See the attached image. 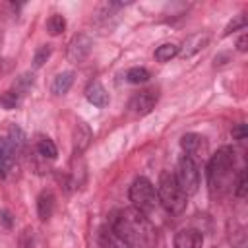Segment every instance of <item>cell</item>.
I'll return each mask as SVG.
<instances>
[{
  "instance_id": "obj_23",
  "label": "cell",
  "mask_w": 248,
  "mask_h": 248,
  "mask_svg": "<svg viewBox=\"0 0 248 248\" xmlns=\"http://www.w3.org/2000/svg\"><path fill=\"white\" fill-rule=\"evenodd\" d=\"M48 56H50V46H48V45L39 46L37 52H35V56H33V66H35V68H41V66L46 62Z\"/></svg>"
},
{
  "instance_id": "obj_26",
  "label": "cell",
  "mask_w": 248,
  "mask_h": 248,
  "mask_svg": "<svg viewBox=\"0 0 248 248\" xmlns=\"http://www.w3.org/2000/svg\"><path fill=\"white\" fill-rule=\"evenodd\" d=\"M232 138L244 140V138H246V126H244V124H236V126L232 128Z\"/></svg>"
},
{
  "instance_id": "obj_22",
  "label": "cell",
  "mask_w": 248,
  "mask_h": 248,
  "mask_svg": "<svg viewBox=\"0 0 248 248\" xmlns=\"http://www.w3.org/2000/svg\"><path fill=\"white\" fill-rule=\"evenodd\" d=\"M246 23H248V19H246V16H236L227 27H225V31H223V37H227V35H231L232 31H238V29H242V27H246Z\"/></svg>"
},
{
  "instance_id": "obj_25",
  "label": "cell",
  "mask_w": 248,
  "mask_h": 248,
  "mask_svg": "<svg viewBox=\"0 0 248 248\" xmlns=\"http://www.w3.org/2000/svg\"><path fill=\"white\" fill-rule=\"evenodd\" d=\"M246 170H240V174H238V182H236V196L238 198H244L246 196Z\"/></svg>"
},
{
  "instance_id": "obj_21",
  "label": "cell",
  "mask_w": 248,
  "mask_h": 248,
  "mask_svg": "<svg viewBox=\"0 0 248 248\" xmlns=\"http://www.w3.org/2000/svg\"><path fill=\"white\" fill-rule=\"evenodd\" d=\"M19 103H21V95H19L17 91H4V93H0V105H2L6 110L16 108Z\"/></svg>"
},
{
  "instance_id": "obj_4",
  "label": "cell",
  "mask_w": 248,
  "mask_h": 248,
  "mask_svg": "<svg viewBox=\"0 0 248 248\" xmlns=\"http://www.w3.org/2000/svg\"><path fill=\"white\" fill-rule=\"evenodd\" d=\"M128 196H130V202H132L134 209H138V211H141V213H145V215L151 213V211L157 207V203H159V200H157V190H155V186L151 184V180L145 178V176H140V178H136V180L132 182Z\"/></svg>"
},
{
  "instance_id": "obj_6",
  "label": "cell",
  "mask_w": 248,
  "mask_h": 248,
  "mask_svg": "<svg viewBox=\"0 0 248 248\" xmlns=\"http://www.w3.org/2000/svg\"><path fill=\"white\" fill-rule=\"evenodd\" d=\"M157 101H159V91L155 87H147V89H141V91L134 93V97L130 101V108H132V112L143 116V114L153 110Z\"/></svg>"
},
{
  "instance_id": "obj_24",
  "label": "cell",
  "mask_w": 248,
  "mask_h": 248,
  "mask_svg": "<svg viewBox=\"0 0 248 248\" xmlns=\"http://www.w3.org/2000/svg\"><path fill=\"white\" fill-rule=\"evenodd\" d=\"M31 85H33V74H31V76H29V74H23V76L17 79V83H16V91H17L19 95H23V91H27Z\"/></svg>"
},
{
  "instance_id": "obj_9",
  "label": "cell",
  "mask_w": 248,
  "mask_h": 248,
  "mask_svg": "<svg viewBox=\"0 0 248 248\" xmlns=\"http://www.w3.org/2000/svg\"><path fill=\"white\" fill-rule=\"evenodd\" d=\"M203 236L198 229H180L174 234V248H202Z\"/></svg>"
},
{
  "instance_id": "obj_3",
  "label": "cell",
  "mask_w": 248,
  "mask_h": 248,
  "mask_svg": "<svg viewBox=\"0 0 248 248\" xmlns=\"http://www.w3.org/2000/svg\"><path fill=\"white\" fill-rule=\"evenodd\" d=\"M157 200L172 215H178L186 209V194L178 186L174 172H170V170L161 172L159 184H157Z\"/></svg>"
},
{
  "instance_id": "obj_8",
  "label": "cell",
  "mask_w": 248,
  "mask_h": 248,
  "mask_svg": "<svg viewBox=\"0 0 248 248\" xmlns=\"http://www.w3.org/2000/svg\"><path fill=\"white\" fill-rule=\"evenodd\" d=\"M91 46H93V41H91L87 35H83V33L76 35V37L70 41V45H68V60L74 62V64L83 62V60L89 56Z\"/></svg>"
},
{
  "instance_id": "obj_11",
  "label": "cell",
  "mask_w": 248,
  "mask_h": 248,
  "mask_svg": "<svg viewBox=\"0 0 248 248\" xmlns=\"http://www.w3.org/2000/svg\"><path fill=\"white\" fill-rule=\"evenodd\" d=\"M85 97L95 107H107L108 105V93H107V89L103 87L101 81H91L85 89Z\"/></svg>"
},
{
  "instance_id": "obj_2",
  "label": "cell",
  "mask_w": 248,
  "mask_h": 248,
  "mask_svg": "<svg viewBox=\"0 0 248 248\" xmlns=\"http://www.w3.org/2000/svg\"><path fill=\"white\" fill-rule=\"evenodd\" d=\"M232 170H234V149L231 145H223L209 159L207 176L211 190L227 192L229 186L232 184Z\"/></svg>"
},
{
  "instance_id": "obj_16",
  "label": "cell",
  "mask_w": 248,
  "mask_h": 248,
  "mask_svg": "<svg viewBox=\"0 0 248 248\" xmlns=\"http://www.w3.org/2000/svg\"><path fill=\"white\" fill-rule=\"evenodd\" d=\"M35 147H37V153L41 157H45V159H54L58 155V149H56L54 141L48 140L46 136H39L37 141H35Z\"/></svg>"
},
{
  "instance_id": "obj_20",
  "label": "cell",
  "mask_w": 248,
  "mask_h": 248,
  "mask_svg": "<svg viewBox=\"0 0 248 248\" xmlns=\"http://www.w3.org/2000/svg\"><path fill=\"white\" fill-rule=\"evenodd\" d=\"M126 79H128L130 83H134V85H140V83H145V81L149 79V72H147L145 68L136 66V68H130V70L126 72Z\"/></svg>"
},
{
  "instance_id": "obj_14",
  "label": "cell",
  "mask_w": 248,
  "mask_h": 248,
  "mask_svg": "<svg viewBox=\"0 0 248 248\" xmlns=\"http://www.w3.org/2000/svg\"><path fill=\"white\" fill-rule=\"evenodd\" d=\"M91 141V130L85 122H78L74 128V145L76 151H83Z\"/></svg>"
},
{
  "instance_id": "obj_19",
  "label": "cell",
  "mask_w": 248,
  "mask_h": 248,
  "mask_svg": "<svg viewBox=\"0 0 248 248\" xmlns=\"http://www.w3.org/2000/svg\"><path fill=\"white\" fill-rule=\"evenodd\" d=\"M178 54V46L174 45V43H165V45H161V46H157V50H155V60L157 62H169L172 56H176Z\"/></svg>"
},
{
  "instance_id": "obj_7",
  "label": "cell",
  "mask_w": 248,
  "mask_h": 248,
  "mask_svg": "<svg viewBox=\"0 0 248 248\" xmlns=\"http://www.w3.org/2000/svg\"><path fill=\"white\" fill-rule=\"evenodd\" d=\"M180 145L184 149V155L192 161H202L207 155V140L200 134H184Z\"/></svg>"
},
{
  "instance_id": "obj_10",
  "label": "cell",
  "mask_w": 248,
  "mask_h": 248,
  "mask_svg": "<svg viewBox=\"0 0 248 248\" xmlns=\"http://www.w3.org/2000/svg\"><path fill=\"white\" fill-rule=\"evenodd\" d=\"M16 153L17 151L8 141V138H0V178L8 176V172L12 170L14 161H16Z\"/></svg>"
},
{
  "instance_id": "obj_27",
  "label": "cell",
  "mask_w": 248,
  "mask_h": 248,
  "mask_svg": "<svg viewBox=\"0 0 248 248\" xmlns=\"http://www.w3.org/2000/svg\"><path fill=\"white\" fill-rule=\"evenodd\" d=\"M236 48H238L240 52H246V50H248V35H246V33L236 41Z\"/></svg>"
},
{
  "instance_id": "obj_28",
  "label": "cell",
  "mask_w": 248,
  "mask_h": 248,
  "mask_svg": "<svg viewBox=\"0 0 248 248\" xmlns=\"http://www.w3.org/2000/svg\"><path fill=\"white\" fill-rule=\"evenodd\" d=\"M0 41H2V31H0Z\"/></svg>"
},
{
  "instance_id": "obj_18",
  "label": "cell",
  "mask_w": 248,
  "mask_h": 248,
  "mask_svg": "<svg viewBox=\"0 0 248 248\" xmlns=\"http://www.w3.org/2000/svg\"><path fill=\"white\" fill-rule=\"evenodd\" d=\"M64 29H66V19H64V16L52 14V16L46 19V31H48V35L56 37V35H60Z\"/></svg>"
},
{
  "instance_id": "obj_17",
  "label": "cell",
  "mask_w": 248,
  "mask_h": 248,
  "mask_svg": "<svg viewBox=\"0 0 248 248\" xmlns=\"http://www.w3.org/2000/svg\"><path fill=\"white\" fill-rule=\"evenodd\" d=\"M101 244H103V248H130L120 236H116V232L112 229L101 232Z\"/></svg>"
},
{
  "instance_id": "obj_15",
  "label": "cell",
  "mask_w": 248,
  "mask_h": 248,
  "mask_svg": "<svg viewBox=\"0 0 248 248\" xmlns=\"http://www.w3.org/2000/svg\"><path fill=\"white\" fill-rule=\"evenodd\" d=\"M72 83H74V72H62V74H58L52 79L50 89H52L54 95H64V93H68V89L72 87Z\"/></svg>"
},
{
  "instance_id": "obj_13",
  "label": "cell",
  "mask_w": 248,
  "mask_h": 248,
  "mask_svg": "<svg viewBox=\"0 0 248 248\" xmlns=\"http://www.w3.org/2000/svg\"><path fill=\"white\" fill-rule=\"evenodd\" d=\"M52 211H54V194L50 190H45L37 198V213H39L41 221H46V219H50Z\"/></svg>"
},
{
  "instance_id": "obj_1",
  "label": "cell",
  "mask_w": 248,
  "mask_h": 248,
  "mask_svg": "<svg viewBox=\"0 0 248 248\" xmlns=\"http://www.w3.org/2000/svg\"><path fill=\"white\" fill-rule=\"evenodd\" d=\"M116 236H120L130 248H155L157 244V229L147 219L145 213L128 207L116 213L110 227Z\"/></svg>"
},
{
  "instance_id": "obj_12",
  "label": "cell",
  "mask_w": 248,
  "mask_h": 248,
  "mask_svg": "<svg viewBox=\"0 0 248 248\" xmlns=\"http://www.w3.org/2000/svg\"><path fill=\"white\" fill-rule=\"evenodd\" d=\"M207 41H209V35H205V33H196V35L188 37V39L184 41V46H182V50H180V56H184V58L194 56L196 52H200V50L207 45Z\"/></svg>"
},
{
  "instance_id": "obj_5",
  "label": "cell",
  "mask_w": 248,
  "mask_h": 248,
  "mask_svg": "<svg viewBox=\"0 0 248 248\" xmlns=\"http://www.w3.org/2000/svg\"><path fill=\"white\" fill-rule=\"evenodd\" d=\"M174 176H176V182H178V186L182 188V192L186 196H192V194L198 192V188H200V169H198L196 161L182 155L180 161H178Z\"/></svg>"
}]
</instances>
